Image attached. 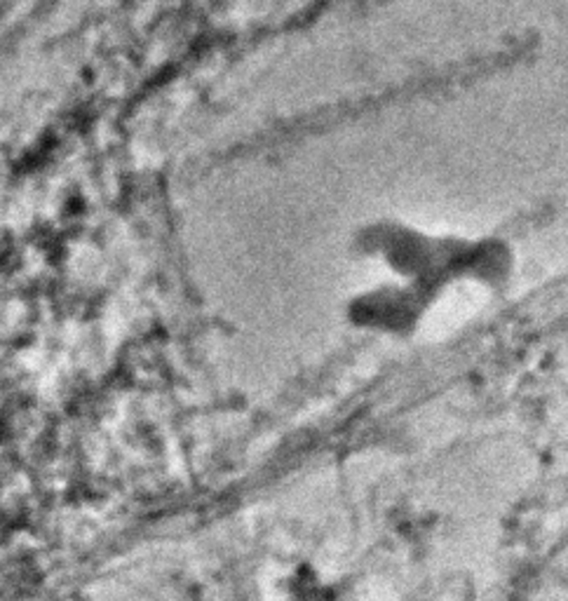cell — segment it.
I'll return each mask as SVG.
<instances>
[{
	"label": "cell",
	"instance_id": "cell-1",
	"mask_svg": "<svg viewBox=\"0 0 568 601\" xmlns=\"http://www.w3.org/2000/svg\"><path fill=\"white\" fill-rule=\"evenodd\" d=\"M355 259L364 280L348 296V315L362 329L390 337H409L437 315L491 300L515 268L498 237L402 218L367 226L355 240Z\"/></svg>",
	"mask_w": 568,
	"mask_h": 601
}]
</instances>
